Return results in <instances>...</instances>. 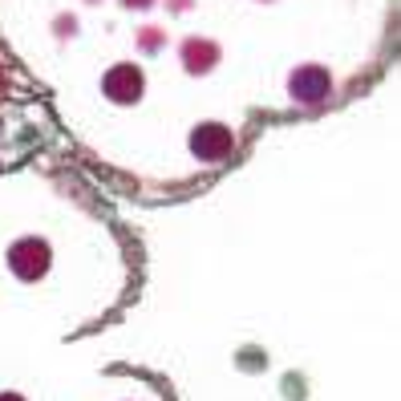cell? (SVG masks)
<instances>
[{"mask_svg":"<svg viewBox=\"0 0 401 401\" xmlns=\"http://www.w3.org/2000/svg\"><path fill=\"white\" fill-rule=\"evenodd\" d=\"M325 90H329V73L325 69H300L292 73V97H300V101H316V97H325Z\"/></svg>","mask_w":401,"mask_h":401,"instance_id":"277c9868","label":"cell"},{"mask_svg":"<svg viewBox=\"0 0 401 401\" xmlns=\"http://www.w3.org/2000/svg\"><path fill=\"white\" fill-rule=\"evenodd\" d=\"M49 243L45 239H37V236H28V239H17L13 243V252H8V268L21 276V280H41L49 272Z\"/></svg>","mask_w":401,"mask_h":401,"instance_id":"6da1fadb","label":"cell"},{"mask_svg":"<svg viewBox=\"0 0 401 401\" xmlns=\"http://www.w3.org/2000/svg\"><path fill=\"white\" fill-rule=\"evenodd\" d=\"M231 146H236V142H231V130L219 126V122H207V126H199V130L190 134V150L203 154V158H227Z\"/></svg>","mask_w":401,"mask_h":401,"instance_id":"3957f363","label":"cell"},{"mask_svg":"<svg viewBox=\"0 0 401 401\" xmlns=\"http://www.w3.org/2000/svg\"><path fill=\"white\" fill-rule=\"evenodd\" d=\"M142 85H146V77H142V69L134 65V61H122V65H114V69L101 77V90H106V97H110V101H118V106L138 101V97H142Z\"/></svg>","mask_w":401,"mask_h":401,"instance_id":"7a4b0ae2","label":"cell"},{"mask_svg":"<svg viewBox=\"0 0 401 401\" xmlns=\"http://www.w3.org/2000/svg\"><path fill=\"white\" fill-rule=\"evenodd\" d=\"M187 69L190 73H207L215 65V57H219V49L211 45V41H187Z\"/></svg>","mask_w":401,"mask_h":401,"instance_id":"5b68a950","label":"cell"},{"mask_svg":"<svg viewBox=\"0 0 401 401\" xmlns=\"http://www.w3.org/2000/svg\"><path fill=\"white\" fill-rule=\"evenodd\" d=\"M0 401H24L21 393H0Z\"/></svg>","mask_w":401,"mask_h":401,"instance_id":"8992f818","label":"cell"}]
</instances>
